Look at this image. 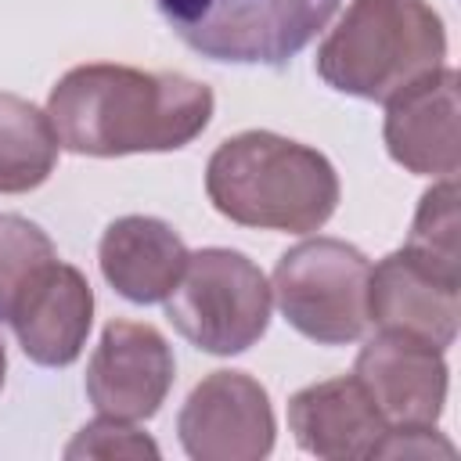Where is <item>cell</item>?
<instances>
[{
    "instance_id": "6da1fadb",
    "label": "cell",
    "mask_w": 461,
    "mask_h": 461,
    "mask_svg": "<svg viewBox=\"0 0 461 461\" xmlns=\"http://www.w3.org/2000/svg\"><path fill=\"white\" fill-rule=\"evenodd\" d=\"M212 108V90L184 72L115 61L68 68L47 97L58 144L94 158L187 148L209 126Z\"/></svg>"
},
{
    "instance_id": "7a4b0ae2",
    "label": "cell",
    "mask_w": 461,
    "mask_h": 461,
    "mask_svg": "<svg viewBox=\"0 0 461 461\" xmlns=\"http://www.w3.org/2000/svg\"><path fill=\"white\" fill-rule=\"evenodd\" d=\"M205 194L230 223L310 234L339 205V173L310 144L270 130H245L209 155Z\"/></svg>"
},
{
    "instance_id": "3957f363",
    "label": "cell",
    "mask_w": 461,
    "mask_h": 461,
    "mask_svg": "<svg viewBox=\"0 0 461 461\" xmlns=\"http://www.w3.org/2000/svg\"><path fill=\"white\" fill-rule=\"evenodd\" d=\"M447 29L425 0H349L321 40L317 76L349 97L385 104L403 86L443 68Z\"/></svg>"
},
{
    "instance_id": "277c9868",
    "label": "cell",
    "mask_w": 461,
    "mask_h": 461,
    "mask_svg": "<svg viewBox=\"0 0 461 461\" xmlns=\"http://www.w3.org/2000/svg\"><path fill=\"white\" fill-rule=\"evenodd\" d=\"M342 0H155L180 43L223 65L281 68L331 22Z\"/></svg>"
},
{
    "instance_id": "5b68a950",
    "label": "cell",
    "mask_w": 461,
    "mask_h": 461,
    "mask_svg": "<svg viewBox=\"0 0 461 461\" xmlns=\"http://www.w3.org/2000/svg\"><path fill=\"white\" fill-rule=\"evenodd\" d=\"M274 292L267 274L238 249L187 256L176 288L166 295L169 324L202 353L234 357L267 335Z\"/></svg>"
},
{
    "instance_id": "8992f818",
    "label": "cell",
    "mask_w": 461,
    "mask_h": 461,
    "mask_svg": "<svg viewBox=\"0 0 461 461\" xmlns=\"http://www.w3.org/2000/svg\"><path fill=\"white\" fill-rule=\"evenodd\" d=\"M367 256L339 238H306L281 252L270 292L281 317L317 346L357 342L367 317Z\"/></svg>"
},
{
    "instance_id": "52a82bcc",
    "label": "cell",
    "mask_w": 461,
    "mask_h": 461,
    "mask_svg": "<svg viewBox=\"0 0 461 461\" xmlns=\"http://www.w3.org/2000/svg\"><path fill=\"white\" fill-rule=\"evenodd\" d=\"M274 407L245 371H212L184 400L176 436L194 461H259L274 450Z\"/></svg>"
},
{
    "instance_id": "ba28073f",
    "label": "cell",
    "mask_w": 461,
    "mask_h": 461,
    "mask_svg": "<svg viewBox=\"0 0 461 461\" xmlns=\"http://www.w3.org/2000/svg\"><path fill=\"white\" fill-rule=\"evenodd\" d=\"M176 360L158 328L140 321H112L86 364V400L97 414L148 421L166 403Z\"/></svg>"
},
{
    "instance_id": "9c48e42d",
    "label": "cell",
    "mask_w": 461,
    "mask_h": 461,
    "mask_svg": "<svg viewBox=\"0 0 461 461\" xmlns=\"http://www.w3.org/2000/svg\"><path fill=\"white\" fill-rule=\"evenodd\" d=\"M22 346V353L40 367H68L79 360L90 324H94V292L90 281L58 256L40 263L4 317Z\"/></svg>"
},
{
    "instance_id": "30bf717a",
    "label": "cell",
    "mask_w": 461,
    "mask_h": 461,
    "mask_svg": "<svg viewBox=\"0 0 461 461\" xmlns=\"http://www.w3.org/2000/svg\"><path fill=\"white\" fill-rule=\"evenodd\" d=\"M367 317L385 331H403L447 349L457 339L461 274L439 270L403 245L371 267Z\"/></svg>"
},
{
    "instance_id": "8fae6325",
    "label": "cell",
    "mask_w": 461,
    "mask_h": 461,
    "mask_svg": "<svg viewBox=\"0 0 461 461\" xmlns=\"http://www.w3.org/2000/svg\"><path fill=\"white\" fill-rule=\"evenodd\" d=\"M447 375L443 349L385 328L367 339L353 364V378L389 425H436L447 403Z\"/></svg>"
},
{
    "instance_id": "7c38bea8",
    "label": "cell",
    "mask_w": 461,
    "mask_h": 461,
    "mask_svg": "<svg viewBox=\"0 0 461 461\" xmlns=\"http://www.w3.org/2000/svg\"><path fill=\"white\" fill-rule=\"evenodd\" d=\"M457 68L443 65L385 101V151L418 176H454L461 166Z\"/></svg>"
},
{
    "instance_id": "4fadbf2b",
    "label": "cell",
    "mask_w": 461,
    "mask_h": 461,
    "mask_svg": "<svg viewBox=\"0 0 461 461\" xmlns=\"http://www.w3.org/2000/svg\"><path fill=\"white\" fill-rule=\"evenodd\" d=\"M288 429L306 454L349 461L375 457L389 421L382 418L367 389L353 375H346L299 389L288 400Z\"/></svg>"
},
{
    "instance_id": "5bb4252c",
    "label": "cell",
    "mask_w": 461,
    "mask_h": 461,
    "mask_svg": "<svg viewBox=\"0 0 461 461\" xmlns=\"http://www.w3.org/2000/svg\"><path fill=\"white\" fill-rule=\"evenodd\" d=\"M184 238L155 216H119L104 227L97 263L104 281L130 303H166L187 267Z\"/></svg>"
},
{
    "instance_id": "9a60e30c",
    "label": "cell",
    "mask_w": 461,
    "mask_h": 461,
    "mask_svg": "<svg viewBox=\"0 0 461 461\" xmlns=\"http://www.w3.org/2000/svg\"><path fill=\"white\" fill-rule=\"evenodd\" d=\"M58 133L43 108L0 94V194L36 191L58 162Z\"/></svg>"
},
{
    "instance_id": "2e32d148",
    "label": "cell",
    "mask_w": 461,
    "mask_h": 461,
    "mask_svg": "<svg viewBox=\"0 0 461 461\" xmlns=\"http://www.w3.org/2000/svg\"><path fill=\"white\" fill-rule=\"evenodd\" d=\"M407 249L414 256H421L425 263L461 274V245H457V180L454 176H439V184H432L411 220V234H407Z\"/></svg>"
},
{
    "instance_id": "e0dca14e",
    "label": "cell",
    "mask_w": 461,
    "mask_h": 461,
    "mask_svg": "<svg viewBox=\"0 0 461 461\" xmlns=\"http://www.w3.org/2000/svg\"><path fill=\"white\" fill-rule=\"evenodd\" d=\"M54 256V241L32 220L18 212H0V317H7V306L25 277Z\"/></svg>"
},
{
    "instance_id": "ac0fdd59",
    "label": "cell",
    "mask_w": 461,
    "mask_h": 461,
    "mask_svg": "<svg viewBox=\"0 0 461 461\" xmlns=\"http://www.w3.org/2000/svg\"><path fill=\"white\" fill-rule=\"evenodd\" d=\"M65 457H158V443L144 436L133 421L101 414L68 439Z\"/></svg>"
},
{
    "instance_id": "d6986e66",
    "label": "cell",
    "mask_w": 461,
    "mask_h": 461,
    "mask_svg": "<svg viewBox=\"0 0 461 461\" xmlns=\"http://www.w3.org/2000/svg\"><path fill=\"white\" fill-rule=\"evenodd\" d=\"M375 457H454V443L432 425H389Z\"/></svg>"
},
{
    "instance_id": "ffe728a7",
    "label": "cell",
    "mask_w": 461,
    "mask_h": 461,
    "mask_svg": "<svg viewBox=\"0 0 461 461\" xmlns=\"http://www.w3.org/2000/svg\"><path fill=\"white\" fill-rule=\"evenodd\" d=\"M4 378H7V353H4V342H0V389H4Z\"/></svg>"
}]
</instances>
